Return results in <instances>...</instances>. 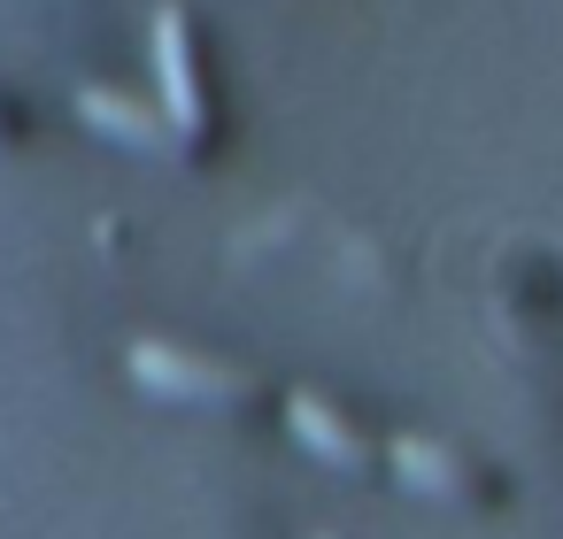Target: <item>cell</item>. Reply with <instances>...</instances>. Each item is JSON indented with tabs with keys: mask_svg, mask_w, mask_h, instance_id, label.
<instances>
[{
	"mask_svg": "<svg viewBox=\"0 0 563 539\" xmlns=\"http://www.w3.org/2000/svg\"><path fill=\"white\" fill-rule=\"evenodd\" d=\"M394 454H401V470H409V478H432V485H463L455 454H440V447H432V439H417V431H409V439H394Z\"/></svg>",
	"mask_w": 563,
	"mask_h": 539,
	"instance_id": "cell-5",
	"label": "cell"
},
{
	"mask_svg": "<svg viewBox=\"0 0 563 539\" xmlns=\"http://www.w3.org/2000/svg\"><path fill=\"white\" fill-rule=\"evenodd\" d=\"M286 424H294L301 439H317L332 462H355V454H363V439H355V431H347V424H340L317 393H294V401H286Z\"/></svg>",
	"mask_w": 563,
	"mask_h": 539,
	"instance_id": "cell-4",
	"label": "cell"
},
{
	"mask_svg": "<svg viewBox=\"0 0 563 539\" xmlns=\"http://www.w3.org/2000/svg\"><path fill=\"white\" fill-rule=\"evenodd\" d=\"M132 370L155 378V385H186V393H240L247 378L209 362V355H186V347H163V339H132Z\"/></svg>",
	"mask_w": 563,
	"mask_h": 539,
	"instance_id": "cell-2",
	"label": "cell"
},
{
	"mask_svg": "<svg viewBox=\"0 0 563 539\" xmlns=\"http://www.w3.org/2000/svg\"><path fill=\"white\" fill-rule=\"evenodd\" d=\"M155 70H163V101H170L178 132H201V86H194V47H186L178 9H155Z\"/></svg>",
	"mask_w": 563,
	"mask_h": 539,
	"instance_id": "cell-1",
	"label": "cell"
},
{
	"mask_svg": "<svg viewBox=\"0 0 563 539\" xmlns=\"http://www.w3.org/2000/svg\"><path fill=\"white\" fill-rule=\"evenodd\" d=\"M78 109L93 116V124H109V132H124V139H140V147H178V132L155 116V109H140L132 93H109V86H78Z\"/></svg>",
	"mask_w": 563,
	"mask_h": 539,
	"instance_id": "cell-3",
	"label": "cell"
}]
</instances>
